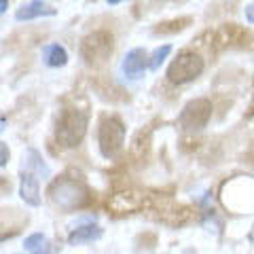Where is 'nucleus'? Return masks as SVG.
<instances>
[{"label":"nucleus","instance_id":"nucleus-1","mask_svg":"<svg viewBox=\"0 0 254 254\" xmlns=\"http://www.w3.org/2000/svg\"><path fill=\"white\" fill-rule=\"evenodd\" d=\"M47 195H49V199H51V203L55 205V208H60L64 212L81 210L91 199L89 189H87L81 180L70 178V176L55 178L51 185H49Z\"/></svg>","mask_w":254,"mask_h":254},{"label":"nucleus","instance_id":"nucleus-2","mask_svg":"<svg viewBox=\"0 0 254 254\" xmlns=\"http://www.w3.org/2000/svg\"><path fill=\"white\" fill-rule=\"evenodd\" d=\"M87 127H89V115L81 108H66L55 123V140L64 148H74L83 142Z\"/></svg>","mask_w":254,"mask_h":254},{"label":"nucleus","instance_id":"nucleus-3","mask_svg":"<svg viewBox=\"0 0 254 254\" xmlns=\"http://www.w3.org/2000/svg\"><path fill=\"white\" fill-rule=\"evenodd\" d=\"M115 51V38L108 30H95L81 41V58L87 66H102Z\"/></svg>","mask_w":254,"mask_h":254},{"label":"nucleus","instance_id":"nucleus-4","mask_svg":"<svg viewBox=\"0 0 254 254\" xmlns=\"http://www.w3.org/2000/svg\"><path fill=\"white\" fill-rule=\"evenodd\" d=\"M125 144V125L117 115H106L98 127V146L102 157L115 159Z\"/></svg>","mask_w":254,"mask_h":254},{"label":"nucleus","instance_id":"nucleus-5","mask_svg":"<svg viewBox=\"0 0 254 254\" xmlns=\"http://www.w3.org/2000/svg\"><path fill=\"white\" fill-rule=\"evenodd\" d=\"M205 70V62L199 53L195 51H182L178 53V58L170 64L168 68V81L174 85H185L195 81L197 76H201V72Z\"/></svg>","mask_w":254,"mask_h":254},{"label":"nucleus","instance_id":"nucleus-6","mask_svg":"<svg viewBox=\"0 0 254 254\" xmlns=\"http://www.w3.org/2000/svg\"><path fill=\"white\" fill-rule=\"evenodd\" d=\"M212 119V102L208 98H195L182 108L178 115V125L187 131L203 129L208 121Z\"/></svg>","mask_w":254,"mask_h":254},{"label":"nucleus","instance_id":"nucleus-7","mask_svg":"<svg viewBox=\"0 0 254 254\" xmlns=\"http://www.w3.org/2000/svg\"><path fill=\"white\" fill-rule=\"evenodd\" d=\"M146 203V195L140 193L136 189H123V190H117V193L110 197V210L117 212V214H127V212H136L142 210Z\"/></svg>","mask_w":254,"mask_h":254},{"label":"nucleus","instance_id":"nucleus-8","mask_svg":"<svg viewBox=\"0 0 254 254\" xmlns=\"http://www.w3.org/2000/svg\"><path fill=\"white\" fill-rule=\"evenodd\" d=\"M148 68V55L144 49H140V47H136V49L127 51L125 58L121 62V72L131 78V81H136V78H142Z\"/></svg>","mask_w":254,"mask_h":254},{"label":"nucleus","instance_id":"nucleus-9","mask_svg":"<svg viewBox=\"0 0 254 254\" xmlns=\"http://www.w3.org/2000/svg\"><path fill=\"white\" fill-rule=\"evenodd\" d=\"M19 197L28 205L36 208L41 205V187H38V176L32 174L30 170L21 172V180H19Z\"/></svg>","mask_w":254,"mask_h":254},{"label":"nucleus","instance_id":"nucleus-10","mask_svg":"<svg viewBox=\"0 0 254 254\" xmlns=\"http://www.w3.org/2000/svg\"><path fill=\"white\" fill-rule=\"evenodd\" d=\"M58 13L51 6H47L43 0H30V2L21 4L17 13H15V19L17 21H30V19H36V17H53Z\"/></svg>","mask_w":254,"mask_h":254},{"label":"nucleus","instance_id":"nucleus-11","mask_svg":"<svg viewBox=\"0 0 254 254\" xmlns=\"http://www.w3.org/2000/svg\"><path fill=\"white\" fill-rule=\"evenodd\" d=\"M17 216H19L17 210H0V242L9 240V237H15L21 231L23 220L11 222L13 218H17Z\"/></svg>","mask_w":254,"mask_h":254},{"label":"nucleus","instance_id":"nucleus-12","mask_svg":"<svg viewBox=\"0 0 254 254\" xmlns=\"http://www.w3.org/2000/svg\"><path fill=\"white\" fill-rule=\"evenodd\" d=\"M104 229L98 227V225H83V227H76L72 233L68 235V244L70 246H81V244H89L100 240Z\"/></svg>","mask_w":254,"mask_h":254},{"label":"nucleus","instance_id":"nucleus-13","mask_svg":"<svg viewBox=\"0 0 254 254\" xmlns=\"http://www.w3.org/2000/svg\"><path fill=\"white\" fill-rule=\"evenodd\" d=\"M43 58H45V64L51 68H62L68 64V51L64 49L62 45H47L43 47Z\"/></svg>","mask_w":254,"mask_h":254},{"label":"nucleus","instance_id":"nucleus-14","mask_svg":"<svg viewBox=\"0 0 254 254\" xmlns=\"http://www.w3.org/2000/svg\"><path fill=\"white\" fill-rule=\"evenodd\" d=\"M193 19L190 17H178V19H170V21H161L153 28L155 34H161V36H168V34H176V32H182L185 28H189Z\"/></svg>","mask_w":254,"mask_h":254},{"label":"nucleus","instance_id":"nucleus-15","mask_svg":"<svg viewBox=\"0 0 254 254\" xmlns=\"http://www.w3.org/2000/svg\"><path fill=\"white\" fill-rule=\"evenodd\" d=\"M26 170L36 174V176H49V168H47L43 157L38 155V150H34V148H30L26 153Z\"/></svg>","mask_w":254,"mask_h":254},{"label":"nucleus","instance_id":"nucleus-16","mask_svg":"<svg viewBox=\"0 0 254 254\" xmlns=\"http://www.w3.org/2000/svg\"><path fill=\"white\" fill-rule=\"evenodd\" d=\"M47 248H51V244L43 233H32V235L26 237V242H23V250H26V254H36V252H43Z\"/></svg>","mask_w":254,"mask_h":254},{"label":"nucleus","instance_id":"nucleus-17","mask_svg":"<svg viewBox=\"0 0 254 254\" xmlns=\"http://www.w3.org/2000/svg\"><path fill=\"white\" fill-rule=\"evenodd\" d=\"M172 53V47L170 45H163V47H157V49L148 55V68H153V70H157L161 64L168 60V55Z\"/></svg>","mask_w":254,"mask_h":254},{"label":"nucleus","instance_id":"nucleus-18","mask_svg":"<svg viewBox=\"0 0 254 254\" xmlns=\"http://www.w3.org/2000/svg\"><path fill=\"white\" fill-rule=\"evenodd\" d=\"M9 157H11L9 146H6L4 142H0V168H4V165L9 163Z\"/></svg>","mask_w":254,"mask_h":254},{"label":"nucleus","instance_id":"nucleus-19","mask_svg":"<svg viewBox=\"0 0 254 254\" xmlns=\"http://www.w3.org/2000/svg\"><path fill=\"white\" fill-rule=\"evenodd\" d=\"M6 193H11V180L6 176H0V197Z\"/></svg>","mask_w":254,"mask_h":254},{"label":"nucleus","instance_id":"nucleus-20","mask_svg":"<svg viewBox=\"0 0 254 254\" xmlns=\"http://www.w3.org/2000/svg\"><path fill=\"white\" fill-rule=\"evenodd\" d=\"M244 15H246V21H248V23H254V0H252V2L246 4Z\"/></svg>","mask_w":254,"mask_h":254},{"label":"nucleus","instance_id":"nucleus-21","mask_svg":"<svg viewBox=\"0 0 254 254\" xmlns=\"http://www.w3.org/2000/svg\"><path fill=\"white\" fill-rule=\"evenodd\" d=\"M9 9V0H0V15Z\"/></svg>","mask_w":254,"mask_h":254},{"label":"nucleus","instance_id":"nucleus-22","mask_svg":"<svg viewBox=\"0 0 254 254\" xmlns=\"http://www.w3.org/2000/svg\"><path fill=\"white\" fill-rule=\"evenodd\" d=\"M106 2H108V4H121L123 0H106Z\"/></svg>","mask_w":254,"mask_h":254},{"label":"nucleus","instance_id":"nucleus-23","mask_svg":"<svg viewBox=\"0 0 254 254\" xmlns=\"http://www.w3.org/2000/svg\"><path fill=\"white\" fill-rule=\"evenodd\" d=\"M36 254H53V248H47V250H43V252H36Z\"/></svg>","mask_w":254,"mask_h":254},{"label":"nucleus","instance_id":"nucleus-24","mask_svg":"<svg viewBox=\"0 0 254 254\" xmlns=\"http://www.w3.org/2000/svg\"><path fill=\"white\" fill-rule=\"evenodd\" d=\"M252 240H254V231H252Z\"/></svg>","mask_w":254,"mask_h":254}]
</instances>
